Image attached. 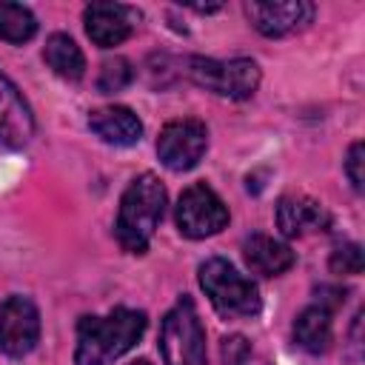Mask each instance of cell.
Returning a JSON list of instances; mask_svg holds the SVG:
<instances>
[{
  "label": "cell",
  "instance_id": "cell-8",
  "mask_svg": "<svg viewBox=\"0 0 365 365\" xmlns=\"http://www.w3.org/2000/svg\"><path fill=\"white\" fill-rule=\"evenodd\" d=\"M40 339V314L31 299L9 297L0 305V351L9 356H26Z\"/></svg>",
  "mask_w": 365,
  "mask_h": 365
},
{
  "label": "cell",
  "instance_id": "cell-22",
  "mask_svg": "<svg viewBox=\"0 0 365 365\" xmlns=\"http://www.w3.org/2000/svg\"><path fill=\"white\" fill-rule=\"evenodd\" d=\"M128 365H151L148 359H134V362H128Z\"/></svg>",
  "mask_w": 365,
  "mask_h": 365
},
{
  "label": "cell",
  "instance_id": "cell-15",
  "mask_svg": "<svg viewBox=\"0 0 365 365\" xmlns=\"http://www.w3.org/2000/svg\"><path fill=\"white\" fill-rule=\"evenodd\" d=\"M331 334H334V328H331V311L322 308V305L305 308V311L297 317V322H294V339H297V345L305 348L308 354H322V351H328Z\"/></svg>",
  "mask_w": 365,
  "mask_h": 365
},
{
  "label": "cell",
  "instance_id": "cell-12",
  "mask_svg": "<svg viewBox=\"0 0 365 365\" xmlns=\"http://www.w3.org/2000/svg\"><path fill=\"white\" fill-rule=\"evenodd\" d=\"M277 225L285 237H305L325 231L331 225V217L317 200L302 194H288L277 202Z\"/></svg>",
  "mask_w": 365,
  "mask_h": 365
},
{
  "label": "cell",
  "instance_id": "cell-13",
  "mask_svg": "<svg viewBox=\"0 0 365 365\" xmlns=\"http://www.w3.org/2000/svg\"><path fill=\"white\" fill-rule=\"evenodd\" d=\"M88 128L108 145H134L143 137L140 117L125 106H106L91 111Z\"/></svg>",
  "mask_w": 365,
  "mask_h": 365
},
{
  "label": "cell",
  "instance_id": "cell-18",
  "mask_svg": "<svg viewBox=\"0 0 365 365\" xmlns=\"http://www.w3.org/2000/svg\"><path fill=\"white\" fill-rule=\"evenodd\" d=\"M134 80V68L125 57H114V60H106L103 68H100V77H97V88L103 94H114V91H123L128 83Z\"/></svg>",
  "mask_w": 365,
  "mask_h": 365
},
{
  "label": "cell",
  "instance_id": "cell-17",
  "mask_svg": "<svg viewBox=\"0 0 365 365\" xmlns=\"http://www.w3.org/2000/svg\"><path fill=\"white\" fill-rule=\"evenodd\" d=\"M37 31L34 14L20 3H0V37L9 43H26Z\"/></svg>",
  "mask_w": 365,
  "mask_h": 365
},
{
  "label": "cell",
  "instance_id": "cell-7",
  "mask_svg": "<svg viewBox=\"0 0 365 365\" xmlns=\"http://www.w3.org/2000/svg\"><path fill=\"white\" fill-rule=\"evenodd\" d=\"M208 148V131L200 120H171L157 140L160 163L171 171H188L194 168Z\"/></svg>",
  "mask_w": 365,
  "mask_h": 365
},
{
  "label": "cell",
  "instance_id": "cell-16",
  "mask_svg": "<svg viewBox=\"0 0 365 365\" xmlns=\"http://www.w3.org/2000/svg\"><path fill=\"white\" fill-rule=\"evenodd\" d=\"M43 57H46L48 68L63 80H80L86 74V57L68 34H51L46 40Z\"/></svg>",
  "mask_w": 365,
  "mask_h": 365
},
{
  "label": "cell",
  "instance_id": "cell-9",
  "mask_svg": "<svg viewBox=\"0 0 365 365\" xmlns=\"http://www.w3.org/2000/svg\"><path fill=\"white\" fill-rule=\"evenodd\" d=\"M245 14L254 29L265 37H285L305 29L314 20V3L282 0V3H245Z\"/></svg>",
  "mask_w": 365,
  "mask_h": 365
},
{
  "label": "cell",
  "instance_id": "cell-5",
  "mask_svg": "<svg viewBox=\"0 0 365 365\" xmlns=\"http://www.w3.org/2000/svg\"><path fill=\"white\" fill-rule=\"evenodd\" d=\"M188 77L231 100H245L257 91L259 86V66L248 57H234V60H211V57H191L188 60Z\"/></svg>",
  "mask_w": 365,
  "mask_h": 365
},
{
  "label": "cell",
  "instance_id": "cell-20",
  "mask_svg": "<svg viewBox=\"0 0 365 365\" xmlns=\"http://www.w3.org/2000/svg\"><path fill=\"white\" fill-rule=\"evenodd\" d=\"M362 163H365V148H362V143H354L348 148V157H345V174H348L351 185H354V191H362V182H365Z\"/></svg>",
  "mask_w": 365,
  "mask_h": 365
},
{
  "label": "cell",
  "instance_id": "cell-10",
  "mask_svg": "<svg viewBox=\"0 0 365 365\" xmlns=\"http://www.w3.org/2000/svg\"><path fill=\"white\" fill-rule=\"evenodd\" d=\"M83 20H86V34L91 37V43H97L100 48H111L131 37L140 14L123 3H91Z\"/></svg>",
  "mask_w": 365,
  "mask_h": 365
},
{
  "label": "cell",
  "instance_id": "cell-19",
  "mask_svg": "<svg viewBox=\"0 0 365 365\" xmlns=\"http://www.w3.org/2000/svg\"><path fill=\"white\" fill-rule=\"evenodd\" d=\"M365 265L362 248L356 242H345L331 254V271L334 274H359Z\"/></svg>",
  "mask_w": 365,
  "mask_h": 365
},
{
  "label": "cell",
  "instance_id": "cell-3",
  "mask_svg": "<svg viewBox=\"0 0 365 365\" xmlns=\"http://www.w3.org/2000/svg\"><path fill=\"white\" fill-rule=\"evenodd\" d=\"M200 285H202L205 297L211 299V305L228 319L254 317L262 305L257 285L251 279H245L222 257H211L200 265Z\"/></svg>",
  "mask_w": 365,
  "mask_h": 365
},
{
  "label": "cell",
  "instance_id": "cell-4",
  "mask_svg": "<svg viewBox=\"0 0 365 365\" xmlns=\"http://www.w3.org/2000/svg\"><path fill=\"white\" fill-rule=\"evenodd\" d=\"M160 351L165 365H208L205 359V331L200 325L197 308L182 297L163 319Z\"/></svg>",
  "mask_w": 365,
  "mask_h": 365
},
{
  "label": "cell",
  "instance_id": "cell-6",
  "mask_svg": "<svg viewBox=\"0 0 365 365\" xmlns=\"http://www.w3.org/2000/svg\"><path fill=\"white\" fill-rule=\"evenodd\" d=\"M228 225V208L225 202L202 182L182 191L177 202V228L180 234L191 240H205L220 234Z\"/></svg>",
  "mask_w": 365,
  "mask_h": 365
},
{
  "label": "cell",
  "instance_id": "cell-11",
  "mask_svg": "<svg viewBox=\"0 0 365 365\" xmlns=\"http://www.w3.org/2000/svg\"><path fill=\"white\" fill-rule=\"evenodd\" d=\"M34 137V114L17 86L0 74V143L20 148Z\"/></svg>",
  "mask_w": 365,
  "mask_h": 365
},
{
  "label": "cell",
  "instance_id": "cell-21",
  "mask_svg": "<svg viewBox=\"0 0 365 365\" xmlns=\"http://www.w3.org/2000/svg\"><path fill=\"white\" fill-rule=\"evenodd\" d=\"M248 354H251V345H248L245 336L234 334V336L222 339V359H225V365H245Z\"/></svg>",
  "mask_w": 365,
  "mask_h": 365
},
{
  "label": "cell",
  "instance_id": "cell-2",
  "mask_svg": "<svg viewBox=\"0 0 365 365\" xmlns=\"http://www.w3.org/2000/svg\"><path fill=\"white\" fill-rule=\"evenodd\" d=\"M165 211V188L154 174H140L131 180L120 200V214H117V242L128 254H143L163 220Z\"/></svg>",
  "mask_w": 365,
  "mask_h": 365
},
{
  "label": "cell",
  "instance_id": "cell-1",
  "mask_svg": "<svg viewBox=\"0 0 365 365\" xmlns=\"http://www.w3.org/2000/svg\"><path fill=\"white\" fill-rule=\"evenodd\" d=\"M145 331V314L114 308L108 317H83L77 322L74 365H108L137 345Z\"/></svg>",
  "mask_w": 365,
  "mask_h": 365
},
{
  "label": "cell",
  "instance_id": "cell-14",
  "mask_svg": "<svg viewBox=\"0 0 365 365\" xmlns=\"http://www.w3.org/2000/svg\"><path fill=\"white\" fill-rule=\"evenodd\" d=\"M242 257L248 268L259 277H277L294 265V251L268 234H251L242 242Z\"/></svg>",
  "mask_w": 365,
  "mask_h": 365
}]
</instances>
